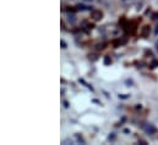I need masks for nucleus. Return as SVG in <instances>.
I'll use <instances>...</instances> for the list:
<instances>
[{
  "mask_svg": "<svg viewBox=\"0 0 158 145\" xmlns=\"http://www.w3.org/2000/svg\"><path fill=\"white\" fill-rule=\"evenodd\" d=\"M85 1H92V0H85Z\"/></svg>",
  "mask_w": 158,
  "mask_h": 145,
  "instance_id": "5",
  "label": "nucleus"
},
{
  "mask_svg": "<svg viewBox=\"0 0 158 145\" xmlns=\"http://www.w3.org/2000/svg\"><path fill=\"white\" fill-rule=\"evenodd\" d=\"M123 1H124V2H125V1H127V0H123Z\"/></svg>",
  "mask_w": 158,
  "mask_h": 145,
  "instance_id": "6",
  "label": "nucleus"
},
{
  "mask_svg": "<svg viewBox=\"0 0 158 145\" xmlns=\"http://www.w3.org/2000/svg\"><path fill=\"white\" fill-rule=\"evenodd\" d=\"M155 34H156V36H158V25L156 26V31H155Z\"/></svg>",
  "mask_w": 158,
  "mask_h": 145,
  "instance_id": "3",
  "label": "nucleus"
},
{
  "mask_svg": "<svg viewBox=\"0 0 158 145\" xmlns=\"http://www.w3.org/2000/svg\"><path fill=\"white\" fill-rule=\"evenodd\" d=\"M143 129H145V132H146L147 134H156V132H157L156 127H155L153 124H151V123H147V124H145Z\"/></svg>",
  "mask_w": 158,
  "mask_h": 145,
  "instance_id": "1",
  "label": "nucleus"
},
{
  "mask_svg": "<svg viewBox=\"0 0 158 145\" xmlns=\"http://www.w3.org/2000/svg\"><path fill=\"white\" fill-rule=\"evenodd\" d=\"M60 44H61V48H64V49L66 48V43H65L64 40H61V43H60Z\"/></svg>",
  "mask_w": 158,
  "mask_h": 145,
  "instance_id": "2",
  "label": "nucleus"
},
{
  "mask_svg": "<svg viewBox=\"0 0 158 145\" xmlns=\"http://www.w3.org/2000/svg\"><path fill=\"white\" fill-rule=\"evenodd\" d=\"M156 49H157V51H158V40L156 41Z\"/></svg>",
  "mask_w": 158,
  "mask_h": 145,
  "instance_id": "4",
  "label": "nucleus"
}]
</instances>
